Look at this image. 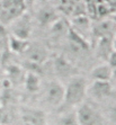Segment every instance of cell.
Wrapping results in <instances>:
<instances>
[{"instance_id": "6da1fadb", "label": "cell", "mask_w": 116, "mask_h": 125, "mask_svg": "<svg viewBox=\"0 0 116 125\" xmlns=\"http://www.w3.org/2000/svg\"><path fill=\"white\" fill-rule=\"evenodd\" d=\"M87 88L88 81L82 76L77 74L68 80L64 86V99L61 107H65L69 111V108L81 105L87 97Z\"/></svg>"}, {"instance_id": "7a4b0ae2", "label": "cell", "mask_w": 116, "mask_h": 125, "mask_svg": "<svg viewBox=\"0 0 116 125\" xmlns=\"http://www.w3.org/2000/svg\"><path fill=\"white\" fill-rule=\"evenodd\" d=\"M26 10L24 0H1L0 1V24L6 26L23 15Z\"/></svg>"}, {"instance_id": "3957f363", "label": "cell", "mask_w": 116, "mask_h": 125, "mask_svg": "<svg viewBox=\"0 0 116 125\" xmlns=\"http://www.w3.org/2000/svg\"><path fill=\"white\" fill-rule=\"evenodd\" d=\"M79 125H105L102 113L90 103L84 102L75 111Z\"/></svg>"}, {"instance_id": "277c9868", "label": "cell", "mask_w": 116, "mask_h": 125, "mask_svg": "<svg viewBox=\"0 0 116 125\" xmlns=\"http://www.w3.org/2000/svg\"><path fill=\"white\" fill-rule=\"evenodd\" d=\"M10 26V35L21 40L28 41L33 29V18L28 12H24L18 18H16Z\"/></svg>"}, {"instance_id": "5b68a950", "label": "cell", "mask_w": 116, "mask_h": 125, "mask_svg": "<svg viewBox=\"0 0 116 125\" xmlns=\"http://www.w3.org/2000/svg\"><path fill=\"white\" fill-rule=\"evenodd\" d=\"M64 99V86L59 80H51L44 89V102L50 107H61Z\"/></svg>"}, {"instance_id": "8992f818", "label": "cell", "mask_w": 116, "mask_h": 125, "mask_svg": "<svg viewBox=\"0 0 116 125\" xmlns=\"http://www.w3.org/2000/svg\"><path fill=\"white\" fill-rule=\"evenodd\" d=\"M53 72L56 76L59 81H64V80H70L72 77L78 74V71L75 69L71 62L65 59L63 55H56L53 58L52 61Z\"/></svg>"}, {"instance_id": "52a82bcc", "label": "cell", "mask_w": 116, "mask_h": 125, "mask_svg": "<svg viewBox=\"0 0 116 125\" xmlns=\"http://www.w3.org/2000/svg\"><path fill=\"white\" fill-rule=\"evenodd\" d=\"M23 54L26 56L27 61L29 63L37 64V65H43L50 58V53L47 47L43 43H40V42L36 41L29 42L26 51Z\"/></svg>"}, {"instance_id": "ba28073f", "label": "cell", "mask_w": 116, "mask_h": 125, "mask_svg": "<svg viewBox=\"0 0 116 125\" xmlns=\"http://www.w3.org/2000/svg\"><path fill=\"white\" fill-rule=\"evenodd\" d=\"M87 95L95 102H103L113 95V87L109 81H93L88 84Z\"/></svg>"}, {"instance_id": "9c48e42d", "label": "cell", "mask_w": 116, "mask_h": 125, "mask_svg": "<svg viewBox=\"0 0 116 125\" xmlns=\"http://www.w3.org/2000/svg\"><path fill=\"white\" fill-rule=\"evenodd\" d=\"M91 35L96 38V41L99 38H112L116 35V23L113 21H99L91 27Z\"/></svg>"}, {"instance_id": "30bf717a", "label": "cell", "mask_w": 116, "mask_h": 125, "mask_svg": "<svg viewBox=\"0 0 116 125\" xmlns=\"http://www.w3.org/2000/svg\"><path fill=\"white\" fill-rule=\"evenodd\" d=\"M59 18L60 17L54 10V8L47 5L41 7L36 12V21L42 26H52Z\"/></svg>"}, {"instance_id": "8fae6325", "label": "cell", "mask_w": 116, "mask_h": 125, "mask_svg": "<svg viewBox=\"0 0 116 125\" xmlns=\"http://www.w3.org/2000/svg\"><path fill=\"white\" fill-rule=\"evenodd\" d=\"M114 51L113 49V40L112 38H99L96 41V55L99 60L106 63Z\"/></svg>"}, {"instance_id": "7c38bea8", "label": "cell", "mask_w": 116, "mask_h": 125, "mask_svg": "<svg viewBox=\"0 0 116 125\" xmlns=\"http://www.w3.org/2000/svg\"><path fill=\"white\" fill-rule=\"evenodd\" d=\"M113 77V70L107 63L96 65L90 71V78L93 81H110Z\"/></svg>"}, {"instance_id": "4fadbf2b", "label": "cell", "mask_w": 116, "mask_h": 125, "mask_svg": "<svg viewBox=\"0 0 116 125\" xmlns=\"http://www.w3.org/2000/svg\"><path fill=\"white\" fill-rule=\"evenodd\" d=\"M24 125H45V115L37 109H28L23 114Z\"/></svg>"}, {"instance_id": "5bb4252c", "label": "cell", "mask_w": 116, "mask_h": 125, "mask_svg": "<svg viewBox=\"0 0 116 125\" xmlns=\"http://www.w3.org/2000/svg\"><path fill=\"white\" fill-rule=\"evenodd\" d=\"M23 82H24V86H25V89L31 94L37 93L41 89V79H40V76L34 72H29L28 71L25 74V78H24Z\"/></svg>"}, {"instance_id": "9a60e30c", "label": "cell", "mask_w": 116, "mask_h": 125, "mask_svg": "<svg viewBox=\"0 0 116 125\" xmlns=\"http://www.w3.org/2000/svg\"><path fill=\"white\" fill-rule=\"evenodd\" d=\"M28 41L21 40V38H17L11 35H9L8 37V47L15 53H24L28 46Z\"/></svg>"}, {"instance_id": "2e32d148", "label": "cell", "mask_w": 116, "mask_h": 125, "mask_svg": "<svg viewBox=\"0 0 116 125\" xmlns=\"http://www.w3.org/2000/svg\"><path fill=\"white\" fill-rule=\"evenodd\" d=\"M58 125H79L75 111H65L60 115Z\"/></svg>"}, {"instance_id": "e0dca14e", "label": "cell", "mask_w": 116, "mask_h": 125, "mask_svg": "<svg viewBox=\"0 0 116 125\" xmlns=\"http://www.w3.org/2000/svg\"><path fill=\"white\" fill-rule=\"evenodd\" d=\"M108 118L112 125H116V106L109 108L108 111Z\"/></svg>"}, {"instance_id": "ac0fdd59", "label": "cell", "mask_w": 116, "mask_h": 125, "mask_svg": "<svg viewBox=\"0 0 116 125\" xmlns=\"http://www.w3.org/2000/svg\"><path fill=\"white\" fill-rule=\"evenodd\" d=\"M106 63L112 68V70L115 69L116 68V51H113V52H112V54L109 55V58H108V60H107Z\"/></svg>"}, {"instance_id": "d6986e66", "label": "cell", "mask_w": 116, "mask_h": 125, "mask_svg": "<svg viewBox=\"0 0 116 125\" xmlns=\"http://www.w3.org/2000/svg\"><path fill=\"white\" fill-rule=\"evenodd\" d=\"M35 1H36V0H24V3H25V6H26V8H27V7L32 6Z\"/></svg>"}, {"instance_id": "ffe728a7", "label": "cell", "mask_w": 116, "mask_h": 125, "mask_svg": "<svg viewBox=\"0 0 116 125\" xmlns=\"http://www.w3.org/2000/svg\"><path fill=\"white\" fill-rule=\"evenodd\" d=\"M112 79H115L116 80V68L113 69V77H112Z\"/></svg>"}, {"instance_id": "44dd1931", "label": "cell", "mask_w": 116, "mask_h": 125, "mask_svg": "<svg viewBox=\"0 0 116 125\" xmlns=\"http://www.w3.org/2000/svg\"><path fill=\"white\" fill-rule=\"evenodd\" d=\"M113 49H114V51H116V38L113 40Z\"/></svg>"}]
</instances>
